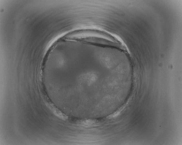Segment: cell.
<instances>
[{"label":"cell","mask_w":182,"mask_h":145,"mask_svg":"<svg viewBox=\"0 0 182 145\" xmlns=\"http://www.w3.org/2000/svg\"><path fill=\"white\" fill-rule=\"evenodd\" d=\"M65 40L76 41L101 46H119L122 45L117 35L105 30L95 28L85 27L71 30L63 37Z\"/></svg>","instance_id":"1"}]
</instances>
